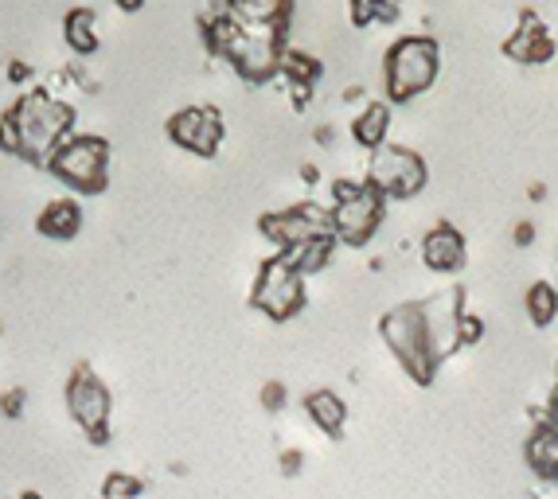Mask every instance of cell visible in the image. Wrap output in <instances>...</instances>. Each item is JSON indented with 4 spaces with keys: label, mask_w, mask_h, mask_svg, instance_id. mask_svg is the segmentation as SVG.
I'll list each match as a JSON object with an SVG mask.
<instances>
[{
    "label": "cell",
    "mask_w": 558,
    "mask_h": 499,
    "mask_svg": "<svg viewBox=\"0 0 558 499\" xmlns=\"http://www.w3.org/2000/svg\"><path fill=\"white\" fill-rule=\"evenodd\" d=\"M305 414L325 437H332V441H340V437H344L348 406H344V398L336 394V390H308V394H305Z\"/></svg>",
    "instance_id": "17"
},
{
    "label": "cell",
    "mask_w": 558,
    "mask_h": 499,
    "mask_svg": "<svg viewBox=\"0 0 558 499\" xmlns=\"http://www.w3.org/2000/svg\"><path fill=\"white\" fill-rule=\"evenodd\" d=\"M457 340H461V348H473V343L484 340V320L476 313H465L461 316V324H457Z\"/></svg>",
    "instance_id": "25"
},
{
    "label": "cell",
    "mask_w": 558,
    "mask_h": 499,
    "mask_svg": "<svg viewBox=\"0 0 558 499\" xmlns=\"http://www.w3.org/2000/svg\"><path fill=\"white\" fill-rule=\"evenodd\" d=\"M24 406H28V394H24V387H9L4 394H0V414H4V417H20V414H24Z\"/></svg>",
    "instance_id": "26"
},
{
    "label": "cell",
    "mask_w": 558,
    "mask_h": 499,
    "mask_svg": "<svg viewBox=\"0 0 558 499\" xmlns=\"http://www.w3.org/2000/svg\"><path fill=\"white\" fill-rule=\"evenodd\" d=\"M558 51L555 36L547 32V24L539 20V12H520V24L508 39H504V56L512 59V63H523V66H539V63H550Z\"/></svg>",
    "instance_id": "12"
},
{
    "label": "cell",
    "mask_w": 558,
    "mask_h": 499,
    "mask_svg": "<svg viewBox=\"0 0 558 499\" xmlns=\"http://www.w3.org/2000/svg\"><path fill=\"white\" fill-rule=\"evenodd\" d=\"M168 141L184 153L199 160H211L219 157V148H223L227 137V125H223V110L219 106H184L168 118Z\"/></svg>",
    "instance_id": "11"
},
{
    "label": "cell",
    "mask_w": 558,
    "mask_h": 499,
    "mask_svg": "<svg viewBox=\"0 0 558 499\" xmlns=\"http://www.w3.org/2000/svg\"><path fill=\"white\" fill-rule=\"evenodd\" d=\"M63 39L75 56H94L98 51V16L94 9H71L63 16Z\"/></svg>",
    "instance_id": "20"
},
{
    "label": "cell",
    "mask_w": 558,
    "mask_h": 499,
    "mask_svg": "<svg viewBox=\"0 0 558 499\" xmlns=\"http://www.w3.org/2000/svg\"><path fill=\"white\" fill-rule=\"evenodd\" d=\"M4 113L12 118V130H16V157L36 168L51 165L59 145L75 137V106L56 98L44 86L20 94Z\"/></svg>",
    "instance_id": "2"
},
{
    "label": "cell",
    "mask_w": 558,
    "mask_h": 499,
    "mask_svg": "<svg viewBox=\"0 0 558 499\" xmlns=\"http://www.w3.org/2000/svg\"><path fill=\"white\" fill-rule=\"evenodd\" d=\"M523 313L535 328H550L558 320V285L555 281H531L523 293Z\"/></svg>",
    "instance_id": "21"
},
{
    "label": "cell",
    "mask_w": 558,
    "mask_h": 499,
    "mask_svg": "<svg viewBox=\"0 0 558 499\" xmlns=\"http://www.w3.org/2000/svg\"><path fill=\"white\" fill-rule=\"evenodd\" d=\"M199 28H204V44L211 56H219L223 63H231V71L239 74L242 83L262 86L278 78L281 56H286V36L281 32H254L234 24L223 12H204L199 16Z\"/></svg>",
    "instance_id": "1"
},
{
    "label": "cell",
    "mask_w": 558,
    "mask_h": 499,
    "mask_svg": "<svg viewBox=\"0 0 558 499\" xmlns=\"http://www.w3.org/2000/svg\"><path fill=\"white\" fill-rule=\"evenodd\" d=\"M9 78H12V83H24V78H32V66L28 63H12L9 66Z\"/></svg>",
    "instance_id": "31"
},
{
    "label": "cell",
    "mask_w": 558,
    "mask_h": 499,
    "mask_svg": "<svg viewBox=\"0 0 558 499\" xmlns=\"http://www.w3.org/2000/svg\"><path fill=\"white\" fill-rule=\"evenodd\" d=\"M367 184L391 204V199H414L429 184V165L422 153L407 145H383L367 160Z\"/></svg>",
    "instance_id": "9"
},
{
    "label": "cell",
    "mask_w": 558,
    "mask_h": 499,
    "mask_svg": "<svg viewBox=\"0 0 558 499\" xmlns=\"http://www.w3.org/2000/svg\"><path fill=\"white\" fill-rule=\"evenodd\" d=\"M399 0H348V16L355 28H372V24H395L399 20Z\"/></svg>",
    "instance_id": "23"
},
{
    "label": "cell",
    "mask_w": 558,
    "mask_h": 499,
    "mask_svg": "<svg viewBox=\"0 0 558 499\" xmlns=\"http://www.w3.org/2000/svg\"><path fill=\"white\" fill-rule=\"evenodd\" d=\"M258 231L266 242H274L278 254H286V249H298L313 239H328L332 234V211L305 199V204H289L281 211H266L258 219Z\"/></svg>",
    "instance_id": "10"
},
{
    "label": "cell",
    "mask_w": 558,
    "mask_h": 499,
    "mask_svg": "<svg viewBox=\"0 0 558 499\" xmlns=\"http://www.w3.org/2000/svg\"><path fill=\"white\" fill-rule=\"evenodd\" d=\"M391 137V102H367L352 121V141L367 153L387 145Z\"/></svg>",
    "instance_id": "19"
},
{
    "label": "cell",
    "mask_w": 558,
    "mask_h": 499,
    "mask_svg": "<svg viewBox=\"0 0 558 499\" xmlns=\"http://www.w3.org/2000/svg\"><path fill=\"white\" fill-rule=\"evenodd\" d=\"M441 71V47L434 36H399L387 47L383 59V90L387 102L407 106L418 94H426L429 86L438 83Z\"/></svg>",
    "instance_id": "4"
},
{
    "label": "cell",
    "mask_w": 558,
    "mask_h": 499,
    "mask_svg": "<svg viewBox=\"0 0 558 499\" xmlns=\"http://www.w3.org/2000/svg\"><path fill=\"white\" fill-rule=\"evenodd\" d=\"M332 234L340 246H367L379 234L387 199L367 180H332Z\"/></svg>",
    "instance_id": "5"
},
{
    "label": "cell",
    "mask_w": 558,
    "mask_h": 499,
    "mask_svg": "<svg viewBox=\"0 0 558 499\" xmlns=\"http://www.w3.org/2000/svg\"><path fill=\"white\" fill-rule=\"evenodd\" d=\"M547 417L558 422V375H555V394H550V402H547Z\"/></svg>",
    "instance_id": "34"
},
{
    "label": "cell",
    "mask_w": 558,
    "mask_h": 499,
    "mask_svg": "<svg viewBox=\"0 0 558 499\" xmlns=\"http://www.w3.org/2000/svg\"><path fill=\"white\" fill-rule=\"evenodd\" d=\"M63 398H66V414H71V422L78 426V434L90 445H110L113 394H110V387L98 379V370H94L90 363H75V367H71Z\"/></svg>",
    "instance_id": "8"
},
{
    "label": "cell",
    "mask_w": 558,
    "mask_h": 499,
    "mask_svg": "<svg viewBox=\"0 0 558 499\" xmlns=\"http://www.w3.org/2000/svg\"><path fill=\"white\" fill-rule=\"evenodd\" d=\"M379 336H383V343H387V352L399 360V367L407 370L418 387H429V382L438 379V370L446 360H441L438 340L429 332L426 305H422V301H402V305L387 308V313L379 316Z\"/></svg>",
    "instance_id": "3"
},
{
    "label": "cell",
    "mask_w": 558,
    "mask_h": 499,
    "mask_svg": "<svg viewBox=\"0 0 558 499\" xmlns=\"http://www.w3.org/2000/svg\"><path fill=\"white\" fill-rule=\"evenodd\" d=\"M523 461L527 468L547 484H558V422L555 417H543L535 422V429L523 441Z\"/></svg>",
    "instance_id": "16"
},
{
    "label": "cell",
    "mask_w": 558,
    "mask_h": 499,
    "mask_svg": "<svg viewBox=\"0 0 558 499\" xmlns=\"http://www.w3.org/2000/svg\"><path fill=\"white\" fill-rule=\"evenodd\" d=\"M301 180H305V184H317V180H320L317 165H305V168H301Z\"/></svg>",
    "instance_id": "33"
},
{
    "label": "cell",
    "mask_w": 558,
    "mask_h": 499,
    "mask_svg": "<svg viewBox=\"0 0 558 499\" xmlns=\"http://www.w3.org/2000/svg\"><path fill=\"white\" fill-rule=\"evenodd\" d=\"M336 246H340V242H336V234H328V239H313V242H305V246H298V249H286V258L293 261L305 278H313V273H320V269L332 266Z\"/></svg>",
    "instance_id": "22"
},
{
    "label": "cell",
    "mask_w": 558,
    "mask_h": 499,
    "mask_svg": "<svg viewBox=\"0 0 558 499\" xmlns=\"http://www.w3.org/2000/svg\"><path fill=\"white\" fill-rule=\"evenodd\" d=\"M47 172L78 195H102L110 187V141L98 133H75L59 145Z\"/></svg>",
    "instance_id": "6"
},
{
    "label": "cell",
    "mask_w": 558,
    "mask_h": 499,
    "mask_svg": "<svg viewBox=\"0 0 558 499\" xmlns=\"http://www.w3.org/2000/svg\"><path fill=\"white\" fill-rule=\"evenodd\" d=\"M465 234L457 231L453 222L441 219L422 234V266L434 269V273H457V269L465 266Z\"/></svg>",
    "instance_id": "14"
},
{
    "label": "cell",
    "mask_w": 558,
    "mask_h": 499,
    "mask_svg": "<svg viewBox=\"0 0 558 499\" xmlns=\"http://www.w3.org/2000/svg\"><path fill=\"white\" fill-rule=\"evenodd\" d=\"M113 4H118L121 12H141V9H145V0H113Z\"/></svg>",
    "instance_id": "32"
},
{
    "label": "cell",
    "mask_w": 558,
    "mask_h": 499,
    "mask_svg": "<svg viewBox=\"0 0 558 499\" xmlns=\"http://www.w3.org/2000/svg\"><path fill=\"white\" fill-rule=\"evenodd\" d=\"M0 153L16 157V130H12V118H9V113H0Z\"/></svg>",
    "instance_id": "28"
},
{
    "label": "cell",
    "mask_w": 558,
    "mask_h": 499,
    "mask_svg": "<svg viewBox=\"0 0 558 499\" xmlns=\"http://www.w3.org/2000/svg\"><path fill=\"white\" fill-rule=\"evenodd\" d=\"M320 74H325V66H320V59H313L308 51H301V47H286V56H281V71L278 78L289 86V98H293V110H305L308 102H313V90H317Z\"/></svg>",
    "instance_id": "15"
},
{
    "label": "cell",
    "mask_w": 558,
    "mask_h": 499,
    "mask_svg": "<svg viewBox=\"0 0 558 499\" xmlns=\"http://www.w3.org/2000/svg\"><path fill=\"white\" fill-rule=\"evenodd\" d=\"M36 231L51 242L78 239V231H83V207H78V199H51V204L39 211Z\"/></svg>",
    "instance_id": "18"
},
{
    "label": "cell",
    "mask_w": 558,
    "mask_h": 499,
    "mask_svg": "<svg viewBox=\"0 0 558 499\" xmlns=\"http://www.w3.org/2000/svg\"><path fill=\"white\" fill-rule=\"evenodd\" d=\"M215 12L231 16L234 24L254 32H289V16H293V0H211Z\"/></svg>",
    "instance_id": "13"
},
{
    "label": "cell",
    "mask_w": 558,
    "mask_h": 499,
    "mask_svg": "<svg viewBox=\"0 0 558 499\" xmlns=\"http://www.w3.org/2000/svg\"><path fill=\"white\" fill-rule=\"evenodd\" d=\"M145 496V480L133 476V472H106L102 496L98 499H141Z\"/></svg>",
    "instance_id": "24"
},
{
    "label": "cell",
    "mask_w": 558,
    "mask_h": 499,
    "mask_svg": "<svg viewBox=\"0 0 558 499\" xmlns=\"http://www.w3.org/2000/svg\"><path fill=\"white\" fill-rule=\"evenodd\" d=\"M308 305V289H305V273H301L286 254H274L258 266L251 285V308L262 313L266 320L286 324L293 316H301Z\"/></svg>",
    "instance_id": "7"
},
{
    "label": "cell",
    "mask_w": 558,
    "mask_h": 499,
    "mask_svg": "<svg viewBox=\"0 0 558 499\" xmlns=\"http://www.w3.org/2000/svg\"><path fill=\"white\" fill-rule=\"evenodd\" d=\"M301 464H305V457H301L298 449H286V453H281V472H286V476H298Z\"/></svg>",
    "instance_id": "29"
},
{
    "label": "cell",
    "mask_w": 558,
    "mask_h": 499,
    "mask_svg": "<svg viewBox=\"0 0 558 499\" xmlns=\"http://www.w3.org/2000/svg\"><path fill=\"white\" fill-rule=\"evenodd\" d=\"M262 406L274 410V414L286 410V387H281V382H266V387H262Z\"/></svg>",
    "instance_id": "27"
},
{
    "label": "cell",
    "mask_w": 558,
    "mask_h": 499,
    "mask_svg": "<svg viewBox=\"0 0 558 499\" xmlns=\"http://www.w3.org/2000/svg\"><path fill=\"white\" fill-rule=\"evenodd\" d=\"M515 242H520V246H531V242H535V227H531V222H520V227H515Z\"/></svg>",
    "instance_id": "30"
}]
</instances>
